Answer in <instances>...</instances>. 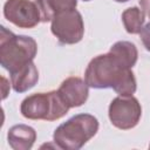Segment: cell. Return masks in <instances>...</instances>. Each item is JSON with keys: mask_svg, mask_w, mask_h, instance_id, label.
<instances>
[{"mask_svg": "<svg viewBox=\"0 0 150 150\" xmlns=\"http://www.w3.org/2000/svg\"><path fill=\"white\" fill-rule=\"evenodd\" d=\"M84 81L91 88H112L121 96H132L136 91V80L131 69L122 67L110 53L98 55L89 62Z\"/></svg>", "mask_w": 150, "mask_h": 150, "instance_id": "obj_1", "label": "cell"}, {"mask_svg": "<svg viewBox=\"0 0 150 150\" xmlns=\"http://www.w3.org/2000/svg\"><path fill=\"white\" fill-rule=\"evenodd\" d=\"M38 52V45L33 38L14 35L1 27L0 33V62L9 73L33 61Z\"/></svg>", "mask_w": 150, "mask_h": 150, "instance_id": "obj_2", "label": "cell"}, {"mask_svg": "<svg viewBox=\"0 0 150 150\" xmlns=\"http://www.w3.org/2000/svg\"><path fill=\"white\" fill-rule=\"evenodd\" d=\"M98 130L96 117L89 114H79L62 123L54 131V142L57 148L77 150L82 148Z\"/></svg>", "mask_w": 150, "mask_h": 150, "instance_id": "obj_3", "label": "cell"}, {"mask_svg": "<svg viewBox=\"0 0 150 150\" xmlns=\"http://www.w3.org/2000/svg\"><path fill=\"white\" fill-rule=\"evenodd\" d=\"M69 107L64 103L57 90L36 93L27 96L20 107L21 114L28 120L55 121L63 117Z\"/></svg>", "mask_w": 150, "mask_h": 150, "instance_id": "obj_4", "label": "cell"}, {"mask_svg": "<svg viewBox=\"0 0 150 150\" xmlns=\"http://www.w3.org/2000/svg\"><path fill=\"white\" fill-rule=\"evenodd\" d=\"M52 33L60 43L74 45L82 40L84 33L83 19L76 9L64 11L52 19Z\"/></svg>", "mask_w": 150, "mask_h": 150, "instance_id": "obj_5", "label": "cell"}, {"mask_svg": "<svg viewBox=\"0 0 150 150\" xmlns=\"http://www.w3.org/2000/svg\"><path fill=\"white\" fill-rule=\"evenodd\" d=\"M141 115V104L132 96H118L110 102L109 118L112 125L118 129L128 130L136 127Z\"/></svg>", "mask_w": 150, "mask_h": 150, "instance_id": "obj_6", "label": "cell"}, {"mask_svg": "<svg viewBox=\"0 0 150 150\" xmlns=\"http://www.w3.org/2000/svg\"><path fill=\"white\" fill-rule=\"evenodd\" d=\"M4 15L20 28H33L41 21L39 7L30 0H7L4 6Z\"/></svg>", "mask_w": 150, "mask_h": 150, "instance_id": "obj_7", "label": "cell"}, {"mask_svg": "<svg viewBox=\"0 0 150 150\" xmlns=\"http://www.w3.org/2000/svg\"><path fill=\"white\" fill-rule=\"evenodd\" d=\"M88 84L81 77L70 76L66 79L57 89L60 96L69 108L82 105L88 98Z\"/></svg>", "mask_w": 150, "mask_h": 150, "instance_id": "obj_8", "label": "cell"}, {"mask_svg": "<svg viewBox=\"0 0 150 150\" xmlns=\"http://www.w3.org/2000/svg\"><path fill=\"white\" fill-rule=\"evenodd\" d=\"M9 74L12 87L16 93L27 91L28 89L33 88L39 80V71L33 61Z\"/></svg>", "mask_w": 150, "mask_h": 150, "instance_id": "obj_9", "label": "cell"}, {"mask_svg": "<svg viewBox=\"0 0 150 150\" xmlns=\"http://www.w3.org/2000/svg\"><path fill=\"white\" fill-rule=\"evenodd\" d=\"M8 144L14 150H28L36 139V132L32 127L18 124L8 130Z\"/></svg>", "mask_w": 150, "mask_h": 150, "instance_id": "obj_10", "label": "cell"}, {"mask_svg": "<svg viewBox=\"0 0 150 150\" xmlns=\"http://www.w3.org/2000/svg\"><path fill=\"white\" fill-rule=\"evenodd\" d=\"M35 4L40 9L41 21L47 22L61 12L75 9L77 0H35Z\"/></svg>", "mask_w": 150, "mask_h": 150, "instance_id": "obj_11", "label": "cell"}, {"mask_svg": "<svg viewBox=\"0 0 150 150\" xmlns=\"http://www.w3.org/2000/svg\"><path fill=\"white\" fill-rule=\"evenodd\" d=\"M109 53L117 60V62L124 67L131 69L137 61V48L129 41H118L110 48Z\"/></svg>", "mask_w": 150, "mask_h": 150, "instance_id": "obj_12", "label": "cell"}, {"mask_svg": "<svg viewBox=\"0 0 150 150\" xmlns=\"http://www.w3.org/2000/svg\"><path fill=\"white\" fill-rule=\"evenodd\" d=\"M144 12L137 7L127 8L122 14V21L124 28L130 34H138L141 33L144 23Z\"/></svg>", "mask_w": 150, "mask_h": 150, "instance_id": "obj_13", "label": "cell"}, {"mask_svg": "<svg viewBox=\"0 0 150 150\" xmlns=\"http://www.w3.org/2000/svg\"><path fill=\"white\" fill-rule=\"evenodd\" d=\"M139 34H141V40H142L144 47L150 52V22L146 23L142 28V30H141Z\"/></svg>", "mask_w": 150, "mask_h": 150, "instance_id": "obj_14", "label": "cell"}, {"mask_svg": "<svg viewBox=\"0 0 150 150\" xmlns=\"http://www.w3.org/2000/svg\"><path fill=\"white\" fill-rule=\"evenodd\" d=\"M139 5L144 14H146L150 18V0H139Z\"/></svg>", "mask_w": 150, "mask_h": 150, "instance_id": "obj_15", "label": "cell"}, {"mask_svg": "<svg viewBox=\"0 0 150 150\" xmlns=\"http://www.w3.org/2000/svg\"><path fill=\"white\" fill-rule=\"evenodd\" d=\"M1 80H2V87H4V91H2V98H6V96H7V91L5 90V88H6L7 82H6V79H5V77H1Z\"/></svg>", "mask_w": 150, "mask_h": 150, "instance_id": "obj_16", "label": "cell"}, {"mask_svg": "<svg viewBox=\"0 0 150 150\" xmlns=\"http://www.w3.org/2000/svg\"><path fill=\"white\" fill-rule=\"evenodd\" d=\"M115 1H117V2H125V1H129V0H115Z\"/></svg>", "mask_w": 150, "mask_h": 150, "instance_id": "obj_17", "label": "cell"}, {"mask_svg": "<svg viewBox=\"0 0 150 150\" xmlns=\"http://www.w3.org/2000/svg\"><path fill=\"white\" fill-rule=\"evenodd\" d=\"M83 1H89V0H83Z\"/></svg>", "mask_w": 150, "mask_h": 150, "instance_id": "obj_18", "label": "cell"}, {"mask_svg": "<svg viewBox=\"0 0 150 150\" xmlns=\"http://www.w3.org/2000/svg\"><path fill=\"white\" fill-rule=\"evenodd\" d=\"M149 148H150V145H149Z\"/></svg>", "mask_w": 150, "mask_h": 150, "instance_id": "obj_19", "label": "cell"}]
</instances>
